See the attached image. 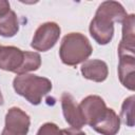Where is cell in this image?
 <instances>
[{
	"label": "cell",
	"mask_w": 135,
	"mask_h": 135,
	"mask_svg": "<svg viewBox=\"0 0 135 135\" xmlns=\"http://www.w3.org/2000/svg\"><path fill=\"white\" fill-rule=\"evenodd\" d=\"M3 96H2V93H1V91H0V105H2L3 104Z\"/></svg>",
	"instance_id": "19"
},
{
	"label": "cell",
	"mask_w": 135,
	"mask_h": 135,
	"mask_svg": "<svg viewBox=\"0 0 135 135\" xmlns=\"http://www.w3.org/2000/svg\"><path fill=\"white\" fill-rule=\"evenodd\" d=\"M93 52L90 40L81 33H70L62 38L59 57L62 63L75 66L88 60Z\"/></svg>",
	"instance_id": "2"
},
{
	"label": "cell",
	"mask_w": 135,
	"mask_h": 135,
	"mask_svg": "<svg viewBox=\"0 0 135 135\" xmlns=\"http://www.w3.org/2000/svg\"><path fill=\"white\" fill-rule=\"evenodd\" d=\"M80 72L85 79H89L95 82L104 81L109 75L108 64L100 59L85 60L80 68Z\"/></svg>",
	"instance_id": "10"
},
{
	"label": "cell",
	"mask_w": 135,
	"mask_h": 135,
	"mask_svg": "<svg viewBox=\"0 0 135 135\" xmlns=\"http://www.w3.org/2000/svg\"><path fill=\"white\" fill-rule=\"evenodd\" d=\"M15 92L25 98L31 104L38 105L42 98L49 94L53 88L52 81L49 78L33 74L17 75L13 80Z\"/></svg>",
	"instance_id": "3"
},
{
	"label": "cell",
	"mask_w": 135,
	"mask_h": 135,
	"mask_svg": "<svg viewBox=\"0 0 135 135\" xmlns=\"http://www.w3.org/2000/svg\"><path fill=\"white\" fill-rule=\"evenodd\" d=\"M61 108L65 121L72 128L81 129L85 124L79 105L76 103L74 97L68 92H64L61 95Z\"/></svg>",
	"instance_id": "9"
},
{
	"label": "cell",
	"mask_w": 135,
	"mask_h": 135,
	"mask_svg": "<svg viewBox=\"0 0 135 135\" xmlns=\"http://www.w3.org/2000/svg\"><path fill=\"white\" fill-rule=\"evenodd\" d=\"M62 135H85V133L83 131H81V129H76V128H66V129H62L61 130Z\"/></svg>",
	"instance_id": "17"
},
{
	"label": "cell",
	"mask_w": 135,
	"mask_h": 135,
	"mask_svg": "<svg viewBox=\"0 0 135 135\" xmlns=\"http://www.w3.org/2000/svg\"><path fill=\"white\" fill-rule=\"evenodd\" d=\"M36 135H62V133L56 123L45 122L39 128Z\"/></svg>",
	"instance_id": "16"
},
{
	"label": "cell",
	"mask_w": 135,
	"mask_h": 135,
	"mask_svg": "<svg viewBox=\"0 0 135 135\" xmlns=\"http://www.w3.org/2000/svg\"><path fill=\"white\" fill-rule=\"evenodd\" d=\"M92 128L101 135H116L120 129V118L113 109L108 108L104 115Z\"/></svg>",
	"instance_id": "12"
},
{
	"label": "cell",
	"mask_w": 135,
	"mask_h": 135,
	"mask_svg": "<svg viewBox=\"0 0 135 135\" xmlns=\"http://www.w3.org/2000/svg\"><path fill=\"white\" fill-rule=\"evenodd\" d=\"M118 77L121 84L130 91L135 90V53L118 54Z\"/></svg>",
	"instance_id": "7"
},
{
	"label": "cell",
	"mask_w": 135,
	"mask_h": 135,
	"mask_svg": "<svg viewBox=\"0 0 135 135\" xmlns=\"http://www.w3.org/2000/svg\"><path fill=\"white\" fill-rule=\"evenodd\" d=\"M82 118L85 124L92 127L96 123L105 113L107 104L104 100L98 95H89L81 100L78 104Z\"/></svg>",
	"instance_id": "6"
},
{
	"label": "cell",
	"mask_w": 135,
	"mask_h": 135,
	"mask_svg": "<svg viewBox=\"0 0 135 135\" xmlns=\"http://www.w3.org/2000/svg\"><path fill=\"white\" fill-rule=\"evenodd\" d=\"M9 11V2L6 0H0V16L5 15Z\"/></svg>",
	"instance_id": "18"
},
{
	"label": "cell",
	"mask_w": 135,
	"mask_h": 135,
	"mask_svg": "<svg viewBox=\"0 0 135 135\" xmlns=\"http://www.w3.org/2000/svg\"><path fill=\"white\" fill-rule=\"evenodd\" d=\"M60 33L61 28L56 22H44L35 31L31 46L35 51L46 52L57 43Z\"/></svg>",
	"instance_id": "4"
},
{
	"label": "cell",
	"mask_w": 135,
	"mask_h": 135,
	"mask_svg": "<svg viewBox=\"0 0 135 135\" xmlns=\"http://www.w3.org/2000/svg\"><path fill=\"white\" fill-rule=\"evenodd\" d=\"M19 31V21L14 11L0 16V36L5 38L14 37Z\"/></svg>",
	"instance_id": "13"
},
{
	"label": "cell",
	"mask_w": 135,
	"mask_h": 135,
	"mask_svg": "<svg viewBox=\"0 0 135 135\" xmlns=\"http://www.w3.org/2000/svg\"><path fill=\"white\" fill-rule=\"evenodd\" d=\"M134 95H131L130 97L126 98L121 105V112H120V119L122 122L132 128L134 127Z\"/></svg>",
	"instance_id": "15"
},
{
	"label": "cell",
	"mask_w": 135,
	"mask_h": 135,
	"mask_svg": "<svg viewBox=\"0 0 135 135\" xmlns=\"http://www.w3.org/2000/svg\"><path fill=\"white\" fill-rule=\"evenodd\" d=\"M24 51L13 45H0V70L16 73L22 65Z\"/></svg>",
	"instance_id": "8"
},
{
	"label": "cell",
	"mask_w": 135,
	"mask_h": 135,
	"mask_svg": "<svg viewBox=\"0 0 135 135\" xmlns=\"http://www.w3.org/2000/svg\"><path fill=\"white\" fill-rule=\"evenodd\" d=\"M124 7L117 1H103L99 4L90 23V34L100 45L111 42L114 36V22H122L127 17Z\"/></svg>",
	"instance_id": "1"
},
{
	"label": "cell",
	"mask_w": 135,
	"mask_h": 135,
	"mask_svg": "<svg viewBox=\"0 0 135 135\" xmlns=\"http://www.w3.org/2000/svg\"><path fill=\"white\" fill-rule=\"evenodd\" d=\"M30 126V116L20 108L12 107L5 115V126L1 135H27Z\"/></svg>",
	"instance_id": "5"
},
{
	"label": "cell",
	"mask_w": 135,
	"mask_h": 135,
	"mask_svg": "<svg viewBox=\"0 0 135 135\" xmlns=\"http://www.w3.org/2000/svg\"><path fill=\"white\" fill-rule=\"evenodd\" d=\"M41 65V57L37 52H27L24 51V59L22 65L16 72L17 75L27 74L28 72L36 71Z\"/></svg>",
	"instance_id": "14"
},
{
	"label": "cell",
	"mask_w": 135,
	"mask_h": 135,
	"mask_svg": "<svg viewBox=\"0 0 135 135\" xmlns=\"http://www.w3.org/2000/svg\"><path fill=\"white\" fill-rule=\"evenodd\" d=\"M122 23V37L118 45V54L121 53H135V15L130 14L123 19Z\"/></svg>",
	"instance_id": "11"
}]
</instances>
